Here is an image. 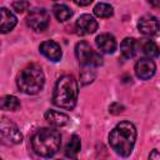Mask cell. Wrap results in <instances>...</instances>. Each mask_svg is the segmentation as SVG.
Segmentation results:
<instances>
[{"mask_svg":"<svg viewBox=\"0 0 160 160\" xmlns=\"http://www.w3.org/2000/svg\"><path fill=\"white\" fill-rule=\"evenodd\" d=\"M136 141V128L130 121H120L109 134V144L112 150L122 156L128 158Z\"/></svg>","mask_w":160,"mask_h":160,"instance_id":"obj_1","label":"cell"},{"mask_svg":"<svg viewBox=\"0 0 160 160\" xmlns=\"http://www.w3.org/2000/svg\"><path fill=\"white\" fill-rule=\"evenodd\" d=\"M61 145V135L51 128H41L31 136V148L35 154L42 158H50L58 152Z\"/></svg>","mask_w":160,"mask_h":160,"instance_id":"obj_2","label":"cell"},{"mask_svg":"<svg viewBox=\"0 0 160 160\" xmlns=\"http://www.w3.org/2000/svg\"><path fill=\"white\" fill-rule=\"evenodd\" d=\"M78 94L79 86L75 78L71 75H64L55 84L52 92V102L54 105L61 109L71 110L76 104Z\"/></svg>","mask_w":160,"mask_h":160,"instance_id":"obj_3","label":"cell"},{"mask_svg":"<svg viewBox=\"0 0 160 160\" xmlns=\"http://www.w3.org/2000/svg\"><path fill=\"white\" fill-rule=\"evenodd\" d=\"M18 88L21 92L28 95H35L41 91L45 84V76L40 66L30 65L21 70L16 80Z\"/></svg>","mask_w":160,"mask_h":160,"instance_id":"obj_4","label":"cell"},{"mask_svg":"<svg viewBox=\"0 0 160 160\" xmlns=\"http://www.w3.org/2000/svg\"><path fill=\"white\" fill-rule=\"evenodd\" d=\"M75 56L85 68H95L102 64V56L92 50L90 44L86 41H79L75 45Z\"/></svg>","mask_w":160,"mask_h":160,"instance_id":"obj_5","label":"cell"},{"mask_svg":"<svg viewBox=\"0 0 160 160\" xmlns=\"http://www.w3.org/2000/svg\"><path fill=\"white\" fill-rule=\"evenodd\" d=\"M0 132H1V139L5 144L15 145V144H20L22 141V135H21L19 128L11 120H9L6 118L1 119Z\"/></svg>","mask_w":160,"mask_h":160,"instance_id":"obj_6","label":"cell"},{"mask_svg":"<svg viewBox=\"0 0 160 160\" xmlns=\"http://www.w3.org/2000/svg\"><path fill=\"white\" fill-rule=\"evenodd\" d=\"M26 22L32 30L42 31L49 26L50 15H49L48 10H45L44 8H34L32 10L29 11Z\"/></svg>","mask_w":160,"mask_h":160,"instance_id":"obj_7","label":"cell"},{"mask_svg":"<svg viewBox=\"0 0 160 160\" xmlns=\"http://www.w3.org/2000/svg\"><path fill=\"white\" fill-rule=\"evenodd\" d=\"M138 29L141 34L146 36H152L160 30V24L154 15H144L138 21Z\"/></svg>","mask_w":160,"mask_h":160,"instance_id":"obj_8","label":"cell"},{"mask_svg":"<svg viewBox=\"0 0 160 160\" xmlns=\"http://www.w3.org/2000/svg\"><path fill=\"white\" fill-rule=\"evenodd\" d=\"M155 71H156V65L151 59L142 58L138 60L135 64V74L141 80H149L150 78L154 76Z\"/></svg>","mask_w":160,"mask_h":160,"instance_id":"obj_9","label":"cell"},{"mask_svg":"<svg viewBox=\"0 0 160 160\" xmlns=\"http://www.w3.org/2000/svg\"><path fill=\"white\" fill-rule=\"evenodd\" d=\"M75 29L79 35H89L96 31L98 21L89 14H82L75 22Z\"/></svg>","mask_w":160,"mask_h":160,"instance_id":"obj_10","label":"cell"},{"mask_svg":"<svg viewBox=\"0 0 160 160\" xmlns=\"http://www.w3.org/2000/svg\"><path fill=\"white\" fill-rule=\"evenodd\" d=\"M39 50L46 59H49L51 61H59L61 59V55H62L60 45L52 40H48V41L41 42L39 46Z\"/></svg>","mask_w":160,"mask_h":160,"instance_id":"obj_11","label":"cell"},{"mask_svg":"<svg viewBox=\"0 0 160 160\" xmlns=\"http://www.w3.org/2000/svg\"><path fill=\"white\" fill-rule=\"evenodd\" d=\"M96 45L98 48L105 52V54H112L116 48H118V42L116 39L111 35V34H100L99 36H96Z\"/></svg>","mask_w":160,"mask_h":160,"instance_id":"obj_12","label":"cell"},{"mask_svg":"<svg viewBox=\"0 0 160 160\" xmlns=\"http://www.w3.org/2000/svg\"><path fill=\"white\" fill-rule=\"evenodd\" d=\"M16 22H18L16 16L6 8H1V10H0V30H1V32L6 34V32L11 31L14 29V26L16 25Z\"/></svg>","mask_w":160,"mask_h":160,"instance_id":"obj_13","label":"cell"},{"mask_svg":"<svg viewBox=\"0 0 160 160\" xmlns=\"http://www.w3.org/2000/svg\"><path fill=\"white\" fill-rule=\"evenodd\" d=\"M45 120L51 126H55V128L65 126L70 121V119L66 114H64L61 111H56V110H48L45 112Z\"/></svg>","mask_w":160,"mask_h":160,"instance_id":"obj_14","label":"cell"},{"mask_svg":"<svg viewBox=\"0 0 160 160\" xmlns=\"http://www.w3.org/2000/svg\"><path fill=\"white\" fill-rule=\"evenodd\" d=\"M120 51L125 59H131L138 51V42L134 38H125L120 44Z\"/></svg>","mask_w":160,"mask_h":160,"instance_id":"obj_15","label":"cell"},{"mask_svg":"<svg viewBox=\"0 0 160 160\" xmlns=\"http://www.w3.org/2000/svg\"><path fill=\"white\" fill-rule=\"evenodd\" d=\"M81 149V141L78 135H72L65 148V155L70 159H78V154Z\"/></svg>","mask_w":160,"mask_h":160,"instance_id":"obj_16","label":"cell"},{"mask_svg":"<svg viewBox=\"0 0 160 160\" xmlns=\"http://www.w3.org/2000/svg\"><path fill=\"white\" fill-rule=\"evenodd\" d=\"M52 10H54L55 18L59 21H66V20H69L72 16L71 9L68 5H65V4H55L54 8H52Z\"/></svg>","mask_w":160,"mask_h":160,"instance_id":"obj_17","label":"cell"},{"mask_svg":"<svg viewBox=\"0 0 160 160\" xmlns=\"http://www.w3.org/2000/svg\"><path fill=\"white\" fill-rule=\"evenodd\" d=\"M0 106L2 110H6V111H15L20 108V101L16 96L14 95H6L1 99L0 101Z\"/></svg>","mask_w":160,"mask_h":160,"instance_id":"obj_18","label":"cell"},{"mask_svg":"<svg viewBox=\"0 0 160 160\" xmlns=\"http://www.w3.org/2000/svg\"><path fill=\"white\" fill-rule=\"evenodd\" d=\"M141 49H142V52L148 56V59H154V58H158V56L160 55V49H159V46H158L154 41H151V40H146V41L142 44Z\"/></svg>","mask_w":160,"mask_h":160,"instance_id":"obj_19","label":"cell"},{"mask_svg":"<svg viewBox=\"0 0 160 160\" xmlns=\"http://www.w3.org/2000/svg\"><path fill=\"white\" fill-rule=\"evenodd\" d=\"M112 12H114L112 6L106 2H98L94 8V14L98 18H110Z\"/></svg>","mask_w":160,"mask_h":160,"instance_id":"obj_20","label":"cell"},{"mask_svg":"<svg viewBox=\"0 0 160 160\" xmlns=\"http://www.w3.org/2000/svg\"><path fill=\"white\" fill-rule=\"evenodd\" d=\"M29 6H30V2H28V1H15V2H12V8L18 12H24L25 10L29 9Z\"/></svg>","mask_w":160,"mask_h":160,"instance_id":"obj_21","label":"cell"},{"mask_svg":"<svg viewBox=\"0 0 160 160\" xmlns=\"http://www.w3.org/2000/svg\"><path fill=\"white\" fill-rule=\"evenodd\" d=\"M149 160H160V152L154 149L149 155Z\"/></svg>","mask_w":160,"mask_h":160,"instance_id":"obj_22","label":"cell"},{"mask_svg":"<svg viewBox=\"0 0 160 160\" xmlns=\"http://www.w3.org/2000/svg\"><path fill=\"white\" fill-rule=\"evenodd\" d=\"M149 4H150L151 6H154V8H156V9L160 10V1H150Z\"/></svg>","mask_w":160,"mask_h":160,"instance_id":"obj_23","label":"cell"},{"mask_svg":"<svg viewBox=\"0 0 160 160\" xmlns=\"http://www.w3.org/2000/svg\"><path fill=\"white\" fill-rule=\"evenodd\" d=\"M75 4H76V5H80V6H85V5H89V4H91V0H89V1H86V2H80V1H75Z\"/></svg>","mask_w":160,"mask_h":160,"instance_id":"obj_24","label":"cell"}]
</instances>
